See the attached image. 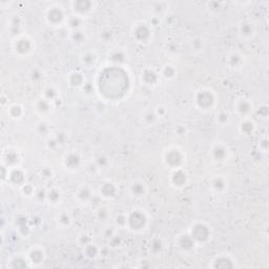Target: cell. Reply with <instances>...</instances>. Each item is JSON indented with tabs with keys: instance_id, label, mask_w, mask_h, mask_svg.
<instances>
[{
	"instance_id": "2",
	"label": "cell",
	"mask_w": 269,
	"mask_h": 269,
	"mask_svg": "<svg viewBox=\"0 0 269 269\" xmlns=\"http://www.w3.org/2000/svg\"><path fill=\"white\" fill-rule=\"evenodd\" d=\"M238 110L240 113H242V114H246V113H248L250 110V105H249V103L247 101H241L239 103V105H238Z\"/></svg>"
},
{
	"instance_id": "1",
	"label": "cell",
	"mask_w": 269,
	"mask_h": 269,
	"mask_svg": "<svg viewBox=\"0 0 269 269\" xmlns=\"http://www.w3.org/2000/svg\"><path fill=\"white\" fill-rule=\"evenodd\" d=\"M196 229H198L199 232L197 230H194L192 229V238L194 240H197V241H204L205 239H207L208 237V230L207 228L203 225H198V226H194Z\"/></svg>"
},
{
	"instance_id": "3",
	"label": "cell",
	"mask_w": 269,
	"mask_h": 269,
	"mask_svg": "<svg viewBox=\"0 0 269 269\" xmlns=\"http://www.w3.org/2000/svg\"><path fill=\"white\" fill-rule=\"evenodd\" d=\"M243 26L246 28V29H245V31H241L242 34L245 35V36H249V35H251V32H252V26H251L250 24H246V23L243 24Z\"/></svg>"
},
{
	"instance_id": "4",
	"label": "cell",
	"mask_w": 269,
	"mask_h": 269,
	"mask_svg": "<svg viewBox=\"0 0 269 269\" xmlns=\"http://www.w3.org/2000/svg\"><path fill=\"white\" fill-rule=\"evenodd\" d=\"M213 186L216 187V188H218V189L222 188V187H223V183H222V180H220V179H217V180H216V182L213 183Z\"/></svg>"
}]
</instances>
